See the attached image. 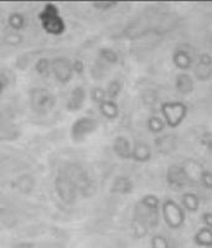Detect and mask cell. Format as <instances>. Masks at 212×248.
Segmentation results:
<instances>
[{
	"mask_svg": "<svg viewBox=\"0 0 212 248\" xmlns=\"http://www.w3.org/2000/svg\"><path fill=\"white\" fill-rule=\"evenodd\" d=\"M175 88L180 94L187 96L194 91V79L187 74H179L175 78Z\"/></svg>",
	"mask_w": 212,
	"mask_h": 248,
	"instance_id": "7c38bea8",
	"label": "cell"
},
{
	"mask_svg": "<svg viewBox=\"0 0 212 248\" xmlns=\"http://www.w3.org/2000/svg\"><path fill=\"white\" fill-rule=\"evenodd\" d=\"M99 56L107 63H116L118 61V55L113 50H110V48H102Z\"/></svg>",
	"mask_w": 212,
	"mask_h": 248,
	"instance_id": "603a6c76",
	"label": "cell"
},
{
	"mask_svg": "<svg viewBox=\"0 0 212 248\" xmlns=\"http://www.w3.org/2000/svg\"><path fill=\"white\" fill-rule=\"evenodd\" d=\"M201 218H202L205 227L212 230V212H205V214H202Z\"/></svg>",
	"mask_w": 212,
	"mask_h": 248,
	"instance_id": "4dcf8cb0",
	"label": "cell"
},
{
	"mask_svg": "<svg viewBox=\"0 0 212 248\" xmlns=\"http://www.w3.org/2000/svg\"><path fill=\"white\" fill-rule=\"evenodd\" d=\"M161 215L170 229L178 230L185 222V210L171 199H167L161 203Z\"/></svg>",
	"mask_w": 212,
	"mask_h": 248,
	"instance_id": "7a4b0ae2",
	"label": "cell"
},
{
	"mask_svg": "<svg viewBox=\"0 0 212 248\" xmlns=\"http://www.w3.org/2000/svg\"><path fill=\"white\" fill-rule=\"evenodd\" d=\"M181 203L184 210L189 212H196L200 207V199L196 194L194 192H185L181 199Z\"/></svg>",
	"mask_w": 212,
	"mask_h": 248,
	"instance_id": "d6986e66",
	"label": "cell"
},
{
	"mask_svg": "<svg viewBox=\"0 0 212 248\" xmlns=\"http://www.w3.org/2000/svg\"><path fill=\"white\" fill-rule=\"evenodd\" d=\"M133 181L127 176H118L112 185V191L117 194H129L133 190Z\"/></svg>",
	"mask_w": 212,
	"mask_h": 248,
	"instance_id": "2e32d148",
	"label": "cell"
},
{
	"mask_svg": "<svg viewBox=\"0 0 212 248\" xmlns=\"http://www.w3.org/2000/svg\"><path fill=\"white\" fill-rule=\"evenodd\" d=\"M14 248H31V246H30V245H26V243H23V245L15 246Z\"/></svg>",
	"mask_w": 212,
	"mask_h": 248,
	"instance_id": "836d02e7",
	"label": "cell"
},
{
	"mask_svg": "<svg viewBox=\"0 0 212 248\" xmlns=\"http://www.w3.org/2000/svg\"><path fill=\"white\" fill-rule=\"evenodd\" d=\"M91 96H92V99H93L96 103H98V106L107 99L106 91L101 87L93 88V90H92V93H91Z\"/></svg>",
	"mask_w": 212,
	"mask_h": 248,
	"instance_id": "4316f807",
	"label": "cell"
},
{
	"mask_svg": "<svg viewBox=\"0 0 212 248\" xmlns=\"http://www.w3.org/2000/svg\"><path fill=\"white\" fill-rule=\"evenodd\" d=\"M74 65L71 63L70 60L65 59V57H57L51 61V74L56 77L59 82H66L70 81L74 75Z\"/></svg>",
	"mask_w": 212,
	"mask_h": 248,
	"instance_id": "52a82bcc",
	"label": "cell"
},
{
	"mask_svg": "<svg viewBox=\"0 0 212 248\" xmlns=\"http://www.w3.org/2000/svg\"><path fill=\"white\" fill-rule=\"evenodd\" d=\"M194 242L200 247L212 248V230L207 227L198 230L194 236Z\"/></svg>",
	"mask_w": 212,
	"mask_h": 248,
	"instance_id": "e0dca14e",
	"label": "cell"
},
{
	"mask_svg": "<svg viewBox=\"0 0 212 248\" xmlns=\"http://www.w3.org/2000/svg\"><path fill=\"white\" fill-rule=\"evenodd\" d=\"M93 6L98 9H102V10H109L110 8H114L117 6V3H112V1H106V3H94Z\"/></svg>",
	"mask_w": 212,
	"mask_h": 248,
	"instance_id": "1f68e13d",
	"label": "cell"
},
{
	"mask_svg": "<svg viewBox=\"0 0 212 248\" xmlns=\"http://www.w3.org/2000/svg\"><path fill=\"white\" fill-rule=\"evenodd\" d=\"M133 231H134V234L140 238V237L145 236V234L148 233V226L145 225L144 222H141V221L134 218L133 220Z\"/></svg>",
	"mask_w": 212,
	"mask_h": 248,
	"instance_id": "d4e9b609",
	"label": "cell"
},
{
	"mask_svg": "<svg viewBox=\"0 0 212 248\" xmlns=\"http://www.w3.org/2000/svg\"><path fill=\"white\" fill-rule=\"evenodd\" d=\"M9 23H10V25L14 29H20L23 28L25 20H24V17L20 14H14L12 15V17H9Z\"/></svg>",
	"mask_w": 212,
	"mask_h": 248,
	"instance_id": "f1b7e54d",
	"label": "cell"
},
{
	"mask_svg": "<svg viewBox=\"0 0 212 248\" xmlns=\"http://www.w3.org/2000/svg\"><path fill=\"white\" fill-rule=\"evenodd\" d=\"M113 149L119 158L132 159V147L125 137H117L113 143Z\"/></svg>",
	"mask_w": 212,
	"mask_h": 248,
	"instance_id": "5bb4252c",
	"label": "cell"
},
{
	"mask_svg": "<svg viewBox=\"0 0 212 248\" xmlns=\"http://www.w3.org/2000/svg\"><path fill=\"white\" fill-rule=\"evenodd\" d=\"M55 96L46 88H34L30 92V105L40 114L48 113L55 106Z\"/></svg>",
	"mask_w": 212,
	"mask_h": 248,
	"instance_id": "277c9868",
	"label": "cell"
},
{
	"mask_svg": "<svg viewBox=\"0 0 212 248\" xmlns=\"http://www.w3.org/2000/svg\"><path fill=\"white\" fill-rule=\"evenodd\" d=\"M139 203H140L143 207H145V209L154 212H158L159 207H160V200H159V198L151 194H148L145 195V196H143Z\"/></svg>",
	"mask_w": 212,
	"mask_h": 248,
	"instance_id": "ffe728a7",
	"label": "cell"
},
{
	"mask_svg": "<svg viewBox=\"0 0 212 248\" xmlns=\"http://www.w3.org/2000/svg\"><path fill=\"white\" fill-rule=\"evenodd\" d=\"M167 183L171 189L176 191L184 189L185 186L190 184L184 169L180 165H170L167 171Z\"/></svg>",
	"mask_w": 212,
	"mask_h": 248,
	"instance_id": "ba28073f",
	"label": "cell"
},
{
	"mask_svg": "<svg viewBox=\"0 0 212 248\" xmlns=\"http://www.w3.org/2000/svg\"><path fill=\"white\" fill-rule=\"evenodd\" d=\"M155 147L160 154H171L173 152H175L176 147H178V143H176V138L171 134H167V136L158 137L155 140Z\"/></svg>",
	"mask_w": 212,
	"mask_h": 248,
	"instance_id": "30bf717a",
	"label": "cell"
},
{
	"mask_svg": "<svg viewBox=\"0 0 212 248\" xmlns=\"http://www.w3.org/2000/svg\"><path fill=\"white\" fill-rule=\"evenodd\" d=\"M151 155H153L151 148L147 143L139 141L134 144V147L132 148V159L138 163H147L151 159Z\"/></svg>",
	"mask_w": 212,
	"mask_h": 248,
	"instance_id": "8fae6325",
	"label": "cell"
},
{
	"mask_svg": "<svg viewBox=\"0 0 212 248\" xmlns=\"http://www.w3.org/2000/svg\"><path fill=\"white\" fill-rule=\"evenodd\" d=\"M99 110L107 119H116L119 114V107L114 101L106 99L99 105Z\"/></svg>",
	"mask_w": 212,
	"mask_h": 248,
	"instance_id": "ac0fdd59",
	"label": "cell"
},
{
	"mask_svg": "<svg viewBox=\"0 0 212 248\" xmlns=\"http://www.w3.org/2000/svg\"><path fill=\"white\" fill-rule=\"evenodd\" d=\"M174 65L180 70H189L193 67V57L186 50H175L173 54Z\"/></svg>",
	"mask_w": 212,
	"mask_h": 248,
	"instance_id": "9a60e30c",
	"label": "cell"
},
{
	"mask_svg": "<svg viewBox=\"0 0 212 248\" xmlns=\"http://www.w3.org/2000/svg\"><path fill=\"white\" fill-rule=\"evenodd\" d=\"M36 70L41 76H48V75L51 74V62L46 59L40 60V61L37 62Z\"/></svg>",
	"mask_w": 212,
	"mask_h": 248,
	"instance_id": "cb8c5ba5",
	"label": "cell"
},
{
	"mask_svg": "<svg viewBox=\"0 0 212 248\" xmlns=\"http://www.w3.org/2000/svg\"><path fill=\"white\" fill-rule=\"evenodd\" d=\"M147 127L151 133H154V134H159V133H161L165 129L167 124H165L164 119L163 118H160V117L158 116H153L148 119Z\"/></svg>",
	"mask_w": 212,
	"mask_h": 248,
	"instance_id": "44dd1931",
	"label": "cell"
},
{
	"mask_svg": "<svg viewBox=\"0 0 212 248\" xmlns=\"http://www.w3.org/2000/svg\"><path fill=\"white\" fill-rule=\"evenodd\" d=\"M121 91H122V83H121L118 79H113V81L110 82L109 85H108L107 91H106V94H107L108 99L114 101V99L119 96Z\"/></svg>",
	"mask_w": 212,
	"mask_h": 248,
	"instance_id": "7402d4cb",
	"label": "cell"
},
{
	"mask_svg": "<svg viewBox=\"0 0 212 248\" xmlns=\"http://www.w3.org/2000/svg\"><path fill=\"white\" fill-rule=\"evenodd\" d=\"M9 83H10V78H9V76L6 75V72L0 71V93L8 87Z\"/></svg>",
	"mask_w": 212,
	"mask_h": 248,
	"instance_id": "f546056e",
	"label": "cell"
},
{
	"mask_svg": "<svg viewBox=\"0 0 212 248\" xmlns=\"http://www.w3.org/2000/svg\"><path fill=\"white\" fill-rule=\"evenodd\" d=\"M200 183L201 185L204 186L205 189L212 190V172L210 171V170L205 169L204 171L201 172Z\"/></svg>",
	"mask_w": 212,
	"mask_h": 248,
	"instance_id": "83f0119b",
	"label": "cell"
},
{
	"mask_svg": "<svg viewBox=\"0 0 212 248\" xmlns=\"http://www.w3.org/2000/svg\"><path fill=\"white\" fill-rule=\"evenodd\" d=\"M86 99V92L82 87H76L71 92L67 101L68 110H78L82 107Z\"/></svg>",
	"mask_w": 212,
	"mask_h": 248,
	"instance_id": "4fadbf2b",
	"label": "cell"
},
{
	"mask_svg": "<svg viewBox=\"0 0 212 248\" xmlns=\"http://www.w3.org/2000/svg\"><path fill=\"white\" fill-rule=\"evenodd\" d=\"M151 248H170L169 241L161 234H156L151 238Z\"/></svg>",
	"mask_w": 212,
	"mask_h": 248,
	"instance_id": "484cf974",
	"label": "cell"
},
{
	"mask_svg": "<svg viewBox=\"0 0 212 248\" xmlns=\"http://www.w3.org/2000/svg\"><path fill=\"white\" fill-rule=\"evenodd\" d=\"M195 76L200 81H209L212 77V57L209 54L200 55L195 67Z\"/></svg>",
	"mask_w": 212,
	"mask_h": 248,
	"instance_id": "9c48e42d",
	"label": "cell"
},
{
	"mask_svg": "<svg viewBox=\"0 0 212 248\" xmlns=\"http://www.w3.org/2000/svg\"><path fill=\"white\" fill-rule=\"evenodd\" d=\"M55 187H56V192L61 201H63L67 205L75 202L78 190L65 174H60L57 176L56 181H55Z\"/></svg>",
	"mask_w": 212,
	"mask_h": 248,
	"instance_id": "5b68a950",
	"label": "cell"
},
{
	"mask_svg": "<svg viewBox=\"0 0 212 248\" xmlns=\"http://www.w3.org/2000/svg\"><path fill=\"white\" fill-rule=\"evenodd\" d=\"M98 127V123L93 118L82 117L76 121L71 128V136L76 141L85 140L88 136H91Z\"/></svg>",
	"mask_w": 212,
	"mask_h": 248,
	"instance_id": "8992f818",
	"label": "cell"
},
{
	"mask_svg": "<svg viewBox=\"0 0 212 248\" xmlns=\"http://www.w3.org/2000/svg\"><path fill=\"white\" fill-rule=\"evenodd\" d=\"M201 143L204 144L205 147L209 148V149H212V134H210V133L205 134L202 139H201Z\"/></svg>",
	"mask_w": 212,
	"mask_h": 248,
	"instance_id": "d6a6232c",
	"label": "cell"
},
{
	"mask_svg": "<svg viewBox=\"0 0 212 248\" xmlns=\"http://www.w3.org/2000/svg\"><path fill=\"white\" fill-rule=\"evenodd\" d=\"M160 112L167 127L178 128L186 118L187 106L180 101L164 102L161 105Z\"/></svg>",
	"mask_w": 212,
	"mask_h": 248,
	"instance_id": "6da1fadb",
	"label": "cell"
},
{
	"mask_svg": "<svg viewBox=\"0 0 212 248\" xmlns=\"http://www.w3.org/2000/svg\"><path fill=\"white\" fill-rule=\"evenodd\" d=\"M39 17L40 21H41V25L48 34L59 35L65 30V24L62 21V17L60 16L59 10L52 4H47Z\"/></svg>",
	"mask_w": 212,
	"mask_h": 248,
	"instance_id": "3957f363",
	"label": "cell"
}]
</instances>
